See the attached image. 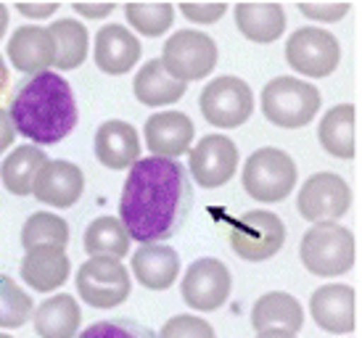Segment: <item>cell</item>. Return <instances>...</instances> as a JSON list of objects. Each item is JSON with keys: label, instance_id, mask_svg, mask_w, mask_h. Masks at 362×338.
<instances>
[{"label": "cell", "instance_id": "cell-6", "mask_svg": "<svg viewBox=\"0 0 362 338\" xmlns=\"http://www.w3.org/2000/svg\"><path fill=\"white\" fill-rule=\"evenodd\" d=\"M217 59H220L217 42L209 35L199 30H180L164 42L159 61L170 77L188 85L206 80L217 66Z\"/></svg>", "mask_w": 362, "mask_h": 338}, {"label": "cell", "instance_id": "cell-19", "mask_svg": "<svg viewBox=\"0 0 362 338\" xmlns=\"http://www.w3.org/2000/svg\"><path fill=\"white\" fill-rule=\"evenodd\" d=\"M132 275L143 289L167 291L180 275V257L167 243H146L132 254Z\"/></svg>", "mask_w": 362, "mask_h": 338}, {"label": "cell", "instance_id": "cell-3", "mask_svg": "<svg viewBox=\"0 0 362 338\" xmlns=\"http://www.w3.org/2000/svg\"><path fill=\"white\" fill-rule=\"evenodd\" d=\"M320 90L296 77H275L262 90V114L275 127H307L320 111Z\"/></svg>", "mask_w": 362, "mask_h": 338}, {"label": "cell", "instance_id": "cell-27", "mask_svg": "<svg viewBox=\"0 0 362 338\" xmlns=\"http://www.w3.org/2000/svg\"><path fill=\"white\" fill-rule=\"evenodd\" d=\"M48 161V153L37 146H19L6 156V161L0 164V180L8 193L13 196H30L32 182L37 177V172L42 164Z\"/></svg>", "mask_w": 362, "mask_h": 338}, {"label": "cell", "instance_id": "cell-5", "mask_svg": "<svg viewBox=\"0 0 362 338\" xmlns=\"http://www.w3.org/2000/svg\"><path fill=\"white\" fill-rule=\"evenodd\" d=\"M296 164L293 159L281 148H257L246 159L241 172L243 190L252 199L262 204H278V201L291 196L293 185H296Z\"/></svg>", "mask_w": 362, "mask_h": 338}, {"label": "cell", "instance_id": "cell-18", "mask_svg": "<svg viewBox=\"0 0 362 338\" xmlns=\"http://www.w3.org/2000/svg\"><path fill=\"white\" fill-rule=\"evenodd\" d=\"M95 159L106 169H130L141 159V138L130 122L109 120L95 132Z\"/></svg>", "mask_w": 362, "mask_h": 338}, {"label": "cell", "instance_id": "cell-11", "mask_svg": "<svg viewBox=\"0 0 362 338\" xmlns=\"http://www.w3.org/2000/svg\"><path fill=\"white\" fill-rule=\"evenodd\" d=\"M349 206H352V188L346 185V180L333 172L312 175L296 196V211L312 225L336 222L349 211Z\"/></svg>", "mask_w": 362, "mask_h": 338}, {"label": "cell", "instance_id": "cell-23", "mask_svg": "<svg viewBox=\"0 0 362 338\" xmlns=\"http://www.w3.org/2000/svg\"><path fill=\"white\" fill-rule=\"evenodd\" d=\"M304 325V309L302 304L286 293V291H270L257 298L252 307V328L257 333L262 330H288L299 333Z\"/></svg>", "mask_w": 362, "mask_h": 338}, {"label": "cell", "instance_id": "cell-29", "mask_svg": "<svg viewBox=\"0 0 362 338\" xmlns=\"http://www.w3.org/2000/svg\"><path fill=\"white\" fill-rule=\"evenodd\" d=\"M85 251L90 257L122 259L130 251V235L117 217H98L85 230Z\"/></svg>", "mask_w": 362, "mask_h": 338}, {"label": "cell", "instance_id": "cell-4", "mask_svg": "<svg viewBox=\"0 0 362 338\" xmlns=\"http://www.w3.org/2000/svg\"><path fill=\"white\" fill-rule=\"evenodd\" d=\"M302 264L317 278L346 275L354 264V235L336 222L312 225L299 246Z\"/></svg>", "mask_w": 362, "mask_h": 338}, {"label": "cell", "instance_id": "cell-13", "mask_svg": "<svg viewBox=\"0 0 362 338\" xmlns=\"http://www.w3.org/2000/svg\"><path fill=\"white\" fill-rule=\"evenodd\" d=\"M185 169H188V177L196 180L202 188H222L230 182L238 169V146L222 132L206 135L191 148Z\"/></svg>", "mask_w": 362, "mask_h": 338}, {"label": "cell", "instance_id": "cell-14", "mask_svg": "<svg viewBox=\"0 0 362 338\" xmlns=\"http://www.w3.org/2000/svg\"><path fill=\"white\" fill-rule=\"evenodd\" d=\"M85 175L77 164L64 159H48L32 182V196L53 209H69L82 199Z\"/></svg>", "mask_w": 362, "mask_h": 338}, {"label": "cell", "instance_id": "cell-9", "mask_svg": "<svg viewBox=\"0 0 362 338\" xmlns=\"http://www.w3.org/2000/svg\"><path fill=\"white\" fill-rule=\"evenodd\" d=\"M286 225L275 211L252 209L230 225V246L246 262H264L283 249Z\"/></svg>", "mask_w": 362, "mask_h": 338}, {"label": "cell", "instance_id": "cell-7", "mask_svg": "<svg viewBox=\"0 0 362 338\" xmlns=\"http://www.w3.org/2000/svg\"><path fill=\"white\" fill-rule=\"evenodd\" d=\"M77 293L85 304L95 309H114L130 296V272L124 269L122 259L90 257L77 269Z\"/></svg>", "mask_w": 362, "mask_h": 338}, {"label": "cell", "instance_id": "cell-10", "mask_svg": "<svg viewBox=\"0 0 362 338\" xmlns=\"http://www.w3.org/2000/svg\"><path fill=\"white\" fill-rule=\"evenodd\" d=\"M286 61L304 77H328L341 61V45L328 30L302 27L286 42Z\"/></svg>", "mask_w": 362, "mask_h": 338}, {"label": "cell", "instance_id": "cell-32", "mask_svg": "<svg viewBox=\"0 0 362 338\" xmlns=\"http://www.w3.org/2000/svg\"><path fill=\"white\" fill-rule=\"evenodd\" d=\"M32 296L19 289V283L0 275V328H21L32 317Z\"/></svg>", "mask_w": 362, "mask_h": 338}, {"label": "cell", "instance_id": "cell-38", "mask_svg": "<svg viewBox=\"0 0 362 338\" xmlns=\"http://www.w3.org/2000/svg\"><path fill=\"white\" fill-rule=\"evenodd\" d=\"M71 8L77 11V13H82L85 19H103V16H109V13H114L117 11V6L114 3H71Z\"/></svg>", "mask_w": 362, "mask_h": 338}, {"label": "cell", "instance_id": "cell-15", "mask_svg": "<svg viewBox=\"0 0 362 338\" xmlns=\"http://www.w3.org/2000/svg\"><path fill=\"white\" fill-rule=\"evenodd\" d=\"M196 127L182 111H159L146 120V148L159 159H177L188 153Z\"/></svg>", "mask_w": 362, "mask_h": 338}, {"label": "cell", "instance_id": "cell-21", "mask_svg": "<svg viewBox=\"0 0 362 338\" xmlns=\"http://www.w3.org/2000/svg\"><path fill=\"white\" fill-rule=\"evenodd\" d=\"M69 272L71 262L64 249H32L21 259V280L40 293H53L61 289L69 280Z\"/></svg>", "mask_w": 362, "mask_h": 338}, {"label": "cell", "instance_id": "cell-22", "mask_svg": "<svg viewBox=\"0 0 362 338\" xmlns=\"http://www.w3.org/2000/svg\"><path fill=\"white\" fill-rule=\"evenodd\" d=\"M35 333L40 338H77L82 325V309L69 293L45 298L40 307L32 309Z\"/></svg>", "mask_w": 362, "mask_h": 338}, {"label": "cell", "instance_id": "cell-35", "mask_svg": "<svg viewBox=\"0 0 362 338\" xmlns=\"http://www.w3.org/2000/svg\"><path fill=\"white\" fill-rule=\"evenodd\" d=\"M299 11L310 21L333 24V21H341L349 13V3H299Z\"/></svg>", "mask_w": 362, "mask_h": 338}, {"label": "cell", "instance_id": "cell-43", "mask_svg": "<svg viewBox=\"0 0 362 338\" xmlns=\"http://www.w3.org/2000/svg\"><path fill=\"white\" fill-rule=\"evenodd\" d=\"M0 338H13V336H6V333H0Z\"/></svg>", "mask_w": 362, "mask_h": 338}, {"label": "cell", "instance_id": "cell-26", "mask_svg": "<svg viewBox=\"0 0 362 338\" xmlns=\"http://www.w3.org/2000/svg\"><path fill=\"white\" fill-rule=\"evenodd\" d=\"M48 35L53 42V66L61 71L77 69L88 56V45H90L88 27L77 19H59L51 21Z\"/></svg>", "mask_w": 362, "mask_h": 338}, {"label": "cell", "instance_id": "cell-39", "mask_svg": "<svg viewBox=\"0 0 362 338\" xmlns=\"http://www.w3.org/2000/svg\"><path fill=\"white\" fill-rule=\"evenodd\" d=\"M13 138H16L13 124H11L8 114L0 109V153H3V151H8L11 146H13Z\"/></svg>", "mask_w": 362, "mask_h": 338}, {"label": "cell", "instance_id": "cell-31", "mask_svg": "<svg viewBox=\"0 0 362 338\" xmlns=\"http://www.w3.org/2000/svg\"><path fill=\"white\" fill-rule=\"evenodd\" d=\"M124 16L132 30H138L146 37H161L175 21V6L172 3H127Z\"/></svg>", "mask_w": 362, "mask_h": 338}, {"label": "cell", "instance_id": "cell-12", "mask_svg": "<svg viewBox=\"0 0 362 338\" xmlns=\"http://www.w3.org/2000/svg\"><path fill=\"white\" fill-rule=\"evenodd\" d=\"M233 291L230 269L222 264L220 259H196L188 272L182 275L180 296L196 312H214L220 309Z\"/></svg>", "mask_w": 362, "mask_h": 338}, {"label": "cell", "instance_id": "cell-16", "mask_svg": "<svg viewBox=\"0 0 362 338\" xmlns=\"http://www.w3.org/2000/svg\"><path fill=\"white\" fill-rule=\"evenodd\" d=\"M310 312L315 325L333 336L354 330V289L346 283L320 286L310 296Z\"/></svg>", "mask_w": 362, "mask_h": 338}, {"label": "cell", "instance_id": "cell-17", "mask_svg": "<svg viewBox=\"0 0 362 338\" xmlns=\"http://www.w3.org/2000/svg\"><path fill=\"white\" fill-rule=\"evenodd\" d=\"M95 64L103 74H127L141 61V40L122 24H106L95 35Z\"/></svg>", "mask_w": 362, "mask_h": 338}, {"label": "cell", "instance_id": "cell-28", "mask_svg": "<svg viewBox=\"0 0 362 338\" xmlns=\"http://www.w3.org/2000/svg\"><path fill=\"white\" fill-rule=\"evenodd\" d=\"M320 146L336 159H352L357 153L354 146V106L352 103H339L322 117L317 127Z\"/></svg>", "mask_w": 362, "mask_h": 338}, {"label": "cell", "instance_id": "cell-41", "mask_svg": "<svg viewBox=\"0 0 362 338\" xmlns=\"http://www.w3.org/2000/svg\"><path fill=\"white\" fill-rule=\"evenodd\" d=\"M8 82H11V77H8V66H6V61H3V56H0V93L8 88Z\"/></svg>", "mask_w": 362, "mask_h": 338}, {"label": "cell", "instance_id": "cell-34", "mask_svg": "<svg viewBox=\"0 0 362 338\" xmlns=\"http://www.w3.org/2000/svg\"><path fill=\"white\" fill-rule=\"evenodd\" d=\"M156 338H217V333L204 317L175 315V317H170L161 325Z\"/></svg>", "mask_w": 362, "mask_h": 338}, {"label": "cell", "instance_id": "cell-33", "mask_svg": "<svg viewBox=\"0 0 362 338\" xmlns=\"http://www.w3.org/2000/svg\"><path fill=\"white\" fill-rule=\"evenodd\" d=\"M77 338H156V333L151 328L141 325V322H135V320L111 317L85 328L82 336Z\"/></svg>", "mask_w": 362, "mask_h": 338}, {"label": "cell", "instance_id": "cell-30", "mask_svg": "<svg viewBox=\"0 0 362 338\" xmlns=\"http://www.w3.org/2000/svg\"><path fill=\"white\" fill-rule=\"evenodd\" d=\"M69 243V225L66 219H61L59 214H51V211H35L24 228H21V246L24 251L32 249H66Z\"/></svg>", "mask_w": 362, "mask_h": 338}, {"label": "cell", "instance_id": "cell-36", "mask_svg": "<svg viewBox=\"0 0 362 338\" xmlns=\"http://www.w3.org/2000/svg\"><path fill=\"white\" fill-rule=\"evenodd\" d=\"M180 11L193 24H214L225 16L228 6L225 3H180Z\"/></svg>", "mask_w": 362, "mask_h": 338}, {"label": "cell", "instance_id": "cell-25", "mask_svg": "<svg viewBox=\"0 0 362 338\" xmlns=\"http://www.w3.org/2000/svg\"><path fill=\"white\" fill-rule=\"evenodd\" d=\"M132 90H135V98L141 100L143 106H172L185 95L188 85L177 82L175 77H170L164 66H161L159 59L146 61L141 66V71L135 74V82H132Z\"/></svg>", "mask_w": 362, "mask_h": 338}, {"label": "cell", "instance_id": "cell-2", "mask_svg": "<svg viewBox=\"0 0 362 338\" xmlns=\"http://www.w3.org/2000/svg\"><path fill=\"white\" fill-rule=\"evenodd\" d=\"M13 132L30 138L37 148L53 146L77 127V103L69 82L56 71L32 74L13 90L8 100Z\"/></svg>", "mask_w": 362, "mask_h": 338}, {"label": "cell", "instance_id": "cell-8", "mask_svg": "<svg viewBox=\"0 0 362 338\" xmlns=\"http://www.w3.org/2000/svg\"><path fill=\"white\" fill-rule=\"evenodd\" d=\"M199 109L211 127L235 129L246 124L254 114V93L241 77L222 74L209 85H204Z\"/></svg>", "mask_w": 362, "mask_h": 338}, {"label": "cell", "instance_id": "cell-40", "mask_svg": "<svg viewBox=\"0 0 362 338\" xmlns=\"http://www.w3.org/2000/svg\"><path fill=\"white\" fill-rule=\"evenodd\" d=\"M257 338H296V333H288V330H262V333H257Z\"/></svg>", "mask_w": 362, "mask_h": 338}, {"label": "cell", "instance_id": "cell-24", "mask_svg": "<svg viewBox=\"0 0 362 338\" xmlns=\"http://www.w3.org/2000/svg\"><path fill=\"white\" fill-rule=\"evenodd\" d=\"M235 24L246 40L267 45L278 40L286 30V11L281 3H238Z\"/></svg>", "mask_w": 362, "mask_h": 338}, {"label": "cell", "instance_id": "cell-1", "mask_svg": "<svg viewBox=\"0 0 362 338\" xmlns=\"http://www.w3.org/2000/svg\"><path fill=\"white\" fill-rule=\"evenodd\" d=\"M193 209L188 169L177 159H138L130 167L119 199V222L130 240L161 243L177 235Z\"/></svg>", "mask_w": 362, "mask_h": 338}, {"label": "cell", "instance_id": "cell-42", "mask_svg": "<svg viewBox=\"0 0 362 338\" xmlns=\"http://www.w3.org/2000/svg\"><path fill=\"white\" fill-rule=\"evenodd\" d=\"M8 30V8L0 3V40H3V35Z\"/></svg>", "mask_w": 362, "mask_h": 338}, {"label": "cell", "instance_id": "cell-20", "mask_svg": "<svg viewBox=\"0 0 362 338\" xmlns=\"http://www.w3.org/2000/svg\"><path fill=\"white\" fill-rule=\"evenodd\" d=\"M8 61L24 74H40L53 66V42L45 27L37 24H24L11 35L8 40Z\"/></svg>", "mask_w": 362, "mask_h": 338}, {"label": "cell", "instance_id": "cell-37", "mask_svg": "<svg viewBox=\"0 0 362 338\" xmlns=\"http://www.w3.org/2000/svg\"><path fill=\"white\" fill-rule=\"evenodd\" d=\"M16 11L27 19H48L59 11V3H16Z\"/></svg>", "mask_w": 362, "mask_h": 338}]
</instances>
